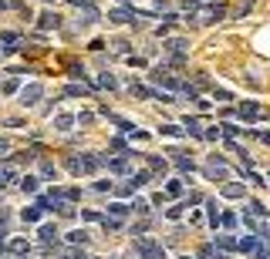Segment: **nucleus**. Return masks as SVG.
<instances>
[{
  "label": "nucleus",
  "mask_w": 270,
  "mask_h": 259,
  "mask_svg": "<svg viewBox=\"0 0 270 259\" xmlns=\"http://www.w3.org/2000/svg\"><path fill=\"white\" fill-rule=\"evenodd\" d=\"M135 256L138 259H166V249H162V242L149 239V236H138V239L132 242Z\"/></svg>",
  "instance_id": "nucleus-1"
},
{
  "label": "nucleus",
  "mask_w": 270,
  "mask_h": 259,
  "mask_svg": "<svg viewBox=\"0 0 270 259\" xmlns=\"http://www.w3.org/2000/svg\"><path fill=\"white\" fill-rule=\"evenodd\" d=\"M101 165H105V158H101V155H91V151L81 155V158H68V168L78 172V175H81V172H98Z\"/></svg>",
  "instance_id": "nucleus-2"
},
{
  "label": "nucleus",
  "mask_w": 270,
  "mask_h": 259,
  "mask_svg": "<svg viewBox=\"0 0 270 259\" xmlns=\"http://www.w3.org/2000/svg\"><path fill=\"white\" fill-rule=\"evenodd\" d=\"M203 172H206V179H220V182H223V179L230 175L226 162H223V158H216V155H213L210 162H206V168H203Z\"/></svg>",
  "instance_id": "nucleus-3"
},
{
  "label": "nucleus",
  "mask_w": 270,
  "mask_h": 259,
  "mask_svg": "<svg viewBox=\"0 0 270 259\" xmlns=\"http://www.w3.org/2000/svg\"><path fill=\"white\" fill-rule=\"evenodd\" d=\"M41 94H44V88H41V84H27V88L20 91V105H38Z\"/></svg>",
  "instance_id": "nucleus-4"
},
{
  "label": "nucleus",
  "mask_w": 270,
  "mask_h": 259,
  "mask_svg": "<svg viewBox=\"0 0 270 259\" xmlns=\"http://www.w3.org/2000/svg\"><path fill=\"white\" fill-rule=\"evenodd\" d=\"M7 253L17 256V259H24L27 253H31V242H27V239H10V242H7Z\"/></svg>",
  "instance_id": "nucleus-5"
},
{
  "label": "nucleus",
  "mask_w": 270,
  "mask_h": 259,
  "mask_svg": "<svg viewBox=\"0 0 270 259\" xmlns=\"http://www.w3.org/2000/svg\"><path fill=\"white\" fill-rule=\"evenodd\" d=\"M223 17H226V7H220V3H216V7H210V10L199 17V24H216V20H223Z\"/></svg>",
  "instance_id": "nucleus-6"
},
{
  "label": "nucleus",
  "mask_w": 270,
  "mask_h": 259,
  "mask_svg": "<svg viewBox=\"0 0 270 259\" xmlns=\"http://www.w3.org/2000/svg\"><path fill=\"white\" fill-rule=\"evenodd\" d=\"M135 14L132 10H112V14H108V20H112V24H135Z\"/></svg>",
  "instance_id": "nucleus-7"
},
{
  "label": "nucleus",
  "mask_w": 270,
  "mask_h": 259,
  "mask_svg": "<svg viewBox=\"0 0 270 259\" xmlns=\"http://www.w3.org/2000/svg\"><path fill=\"white\" fill-rule=\"evenodd\" d=\"M129 212H132V205H122V202H112V205H108V216H112V219H125Z\"/></svg>",
  "instance_id": "nucleus-8"
},
{
  "label": "nucleus",
  "mask_w": 270,
  "mask_h": 259,
  "mask_svg": "<svg viewBox=\"0 0 270 259\" xmlns=\"http://www.w3.org/2000/svg\"><path fill=\"white\" fill-rule=\"evenodd\" d=\"M41 27H44V31H54V27H61V17L54 14V10H47V14L41 17Z\"/></svg>",
  "instance_id": "nucleus-9"
},
{
  "label": "nucleus",
  "mask_w": 270,
  "mask_h": 259,
  "mask_svg": "<svg viewBox=\"0 0 270 259\" xmlns=\"http://www.w3.org/2000/svg\"><path fill=\"white\" fill-rule=\"evenodd\" d=\"M236 114H240V118H247V121H257V118H260V108H257V105H240Z\"/></svg>",
  "instance_id": "nucleus-10"
},
{
  "label": "nucleus",
  "mask_w": 270,
  "mask_h": 259,
  "mask_svg": "<svg viewBox=\"0 0 270 259\" xmlns=\"http://www.w3.org/2000/svg\"><path fill=\"white\" fill-rule=\"evenodd\" d=\"M68 242H71V246H88V232H85V229H75V232H68Z\"/></svg>",
  "instance_id": "nucleus-11"
},
{
  "label": "nucleus",
  "mask_w": 270,
  "mask_h": 259,
  "mask_svg": "<svg viewBox=\"0 0 270 259\" xmlns=\"http://www.w3.org/2000/svg\"><path fill=\"white\" fill-rule=\"evenodd\" d=\"M243 192H247V188H243V185H236V182L223 185V195H226V199H240V195H243Z\"/></svg>",
  "instance_id": "nucleus-12"
},
{
  "label": "nucleus",
  "mask_w": 270,
  "mask_h": 259,
  "mask_svg": "<svg viewBox=\"0 0 270 259\" xmlns=\"http://www.w3.org/2000/svg\"><path fill=\"white\" fill-rule=\"evenodd\" d=\"M206 209H210V225L216 229V225L223 222V216H220V209H216V199H210V202H206Z\"/></svg>",
  "instance_id": "nucleus-13"
},
{
  "label": "nucleus",
  "mask_w": 270,
  "mask_h": 259,
  "mask_svg": "<svg viewBox=\"0 0 270 259\" xmlns=\"http://www.w3.org/2000/svg\"><path fill=\"white\" fill-rule=\"evenodd\" d=\"M71 125H75L71 114H58V118H54V128H58V131H71Z\"/></svg>",
  "instance_id": "nucleus-14"
},
{
  "label": "nucleus",
  "mask_w": 270,
  "mask_h": 259,
  "mask_svg": "<svg viewBox=\"0 0 270 259\" xmlns=\"http://www.w3.org/2000/svg\"><path fill=\"white\" fill-rule=\"evenodd\" d=\"M44 242H58V229L54 225H41V232H38Z\"/></svg>",
  "instance_id": "nucleus-15"
},
{
  "label": "nucleus",
  "mask_w": 270,
  "mask_h": 259,
  "mask_svg": "<svg viewBox=\"0 0 270 259\" xmlns=\"http://www.w3.org/2000/svg\"><path fill=\"white\" fill-rule=\"evenodd\" d=\"M38 182H41V179H34V175H27V179H20V188H24L27 195H34V192H38Z\"/></svg>",
  "instance_id": "nucleus-16"
},
{
  "label": "nucleus",
  "mask_w": 270,
  "mask_h": 259,
  "mask_svg": "<svg viewBox=\"0 0 270 259\" xmlns=\"http://www.w3.org/2000/svg\"><path fill=\"white\" fill-rule=\"evenodd\" d=\"M216 246L226 249V253H233V249H236V239H233V236H216Z\"/></svg>",
  "instance_id": "nucleus-17"
},
{
  "label": "nucleus",
  "mask_w": 270,
  "mask_h": 259,
  "mask_svg": "<svg viewBox=\"0 0 270 259\" xmlns=\"http://www.w3.org/2000/svg\"><path fill=\"white\" fill-rule=\"evenodd\" d=\"M41 212H44L41 205H31V209H24V222H38V219H41Z\"/></svg>",
  "instance_id": "nucleus-18"
},
{
  "label": "nucleus",
  "mask_w": 270,
  "mask_h": 259,
  "mask_svg": "<svg viewBox=\"0 0 270 259\" xmlns=\"http://www.w3.org/2000/svg\"><path fill=\"white\" fill-rule=\"evenodd\" d=\"M91 20H98V10L88 3V7H85V14H81V24H91Z\"/></svg>",
  "instance_id": "nucleus-19"
},
{
  "label": "nucleus",
  "mask_w": 270,
  "mask_h": 259,
  "mask_svg": "<svg viewBox=\"0 0 270 259\" xmlns=\"http://www.w3.org/2000/svg\"><path fill=\"white\" fill-rule=\"evenodd\" d=\"M162 135H169V138H179V135H182V128H179V125H162Z\"/></svg>",
  "instance_id": "nucleus-20"
},
{
  "label": "nucleus",
  "mask_w": 270,
  "mask_h": 259,
  "mask_svg": "<svg viewBox=\"0 0 270 259\" xmlns=\"http://www.w3.org/2000/svg\"><path fill=\"white\" fill-rule=\"evenodd\" d=\"M250 212L257 216V219H264V216H267V209H264V202H257V199L250 202Z\"/></svg>",
  "instance_id": "nucleus-21"
},
{
  "label": "nucleus",
  "mask_w": 270,
  "mask_h": 259,
  "mask_svg": "<svg viewBox=\"0 0 270 259\" xmlns=\"http://www.w3.org/2000/svg\"><path fill=\"white\" fill-rule=\"evenodd\" d=\"M182 125H186V131H189V135H203V131H199V121H196V118H186Z\"/></svg>",
  "instance_id": "nucleus-22"
},
{
  "label": "nucleus",
  "mask_w": 270,
  "mask_h": 259,
  "mask_svg": "<svg viewBox=\"0 0 270 259\" xmlns=\"http://www.w3.org/2000/svg\"><path fill=\"white\" fill-rule=\"evenodd\" d=\"M166 192H169V195H182V182H179V179H173V182L166 185Z\"/></svg>",
  "instance_id": "nucleus-23"
},
{
  "label": "nucleus",
  "mask_w": 270,
  "mask_h": 259,
  "mask_svg": "<svg viewBox=\"0 0 270 259\" xmlns=\"http://www.w3.org/2000/svg\"><path fill=\"white\" fill-rule=\"evenodd\" d=\"M64 94H71V98H81V94H88V88H81V84H71V88H64Z\"/></svg>",
  "instance_id": "nucleus-24"
},
{
  "label": "nucleus",
  "mask_w": 270,
  "mask_h": 259,
  "mask_svg": "<svg viewBox=\"0 0 270 259\" xmlns=\"http://www.w3.org/2000/svg\"><path fill=\"white\" fill-rule=\"evenodd\" d=\"M98 88H115V77H112V74H101V77H98Z\"/></svg>",
  "instance_id": "nucleus-25"
},
{
  "label": "nucleus",
  "mask_w": 270,
  "mask_h": 259,
  "mask_svg": "<svg viewBox=\"0 0 270 259\" xmlns=\"http://www.w3.org/2000/svg\"><path fill=\"white\" fill-rule=\"evenodd\" d=\"M132 212H138V216H145V212H149V202H142V199H135Z\"/></svg>",
  "instance_id": "nucleus-26"
},
{
  "label": "nucleus",
  "mask_w": 270,
  "mask_h": 259,
  "mask_svg": "<svg viewBox=\"0 0 270 259\" xmlns=\"http://www.w3.org/2000/svg\"><path fill=\"white\" fill-rule=\"evenodd\" d=\"M149 165H152L155 172H166V162H162V158H155V155H152V158H149Z\"/></svg>",
  "instance_id": "nucleus-27"
},
{
  "label": "nucleus",
  "mask_w": 270,
  "mask_h": 259,
  "mask_svg": "<svg viewBox=\"0 0 270 259\" xmlns=\"http://www.w3.org/2000/svg\"><path fill=\"white\" fill-rule=\"evenodd\" d=\"M220 128L226 131V135H240V128H236V125H230V121H223V125H220Z\"/></svg>",
  "instance_id": "nucleus-28"
},
{
  "label": "nucleus",
  "mask_w": 270,
  "mask_h": 259,
  "mask_svg": "<svg viewBox=\"0 0 270 259\" xmlns=\"http://www.w3.org/2000/svg\"><path fill=\"white\" fill-rule=\"evenodd\" d=\"M223 225H226V229H233V225H236V216H233V212H226V216H223Z\"/></svg>",
  "instance_id": "nucleus-29"
},
{
  "label": "nucleus",
  "mask_w": 270,
  "mask_h": 259,
  "mask_svg": "<svg viewBox=\"0 0 270 259\" xmlns=\"http://www.w3.org/2000/svg\"><path fill=\"white\" fill-rule=\"evenodd\" d=\"M7 179H14V172H10V168H0V185L7 182Z\"/></svg>",
  "instance_id": "nucleus-30"
},
{
  "label": "nucleus",
  "mask_w": 270,
  "mask_h": 259,
  "mask_svg": "<svg viewBox=\"0 0 270 259\" xmlns=\"http://www.w3.org/2000/svg\"><path fill=\"white\" fill-rule=\"evenodd\" d=\"M182 259H189V256H182Z\"/></svg>",
  "instance_id": "nucleus-31"
},
{
  "label": "nucleus",
  "mask_w": 270,
  "mask_h": 259,
  "mask_svg": "<svg viewBox=\"0 0 270 259\" xmlns=\"http://www.w3.org/2000/svg\"><path fill=\"white\" fill-rule=\"evenodd\" d=\"M267 259H270V256H267Z\"/></svg>",
  "instance_id": "nucleus-32"
}]
</instances>
